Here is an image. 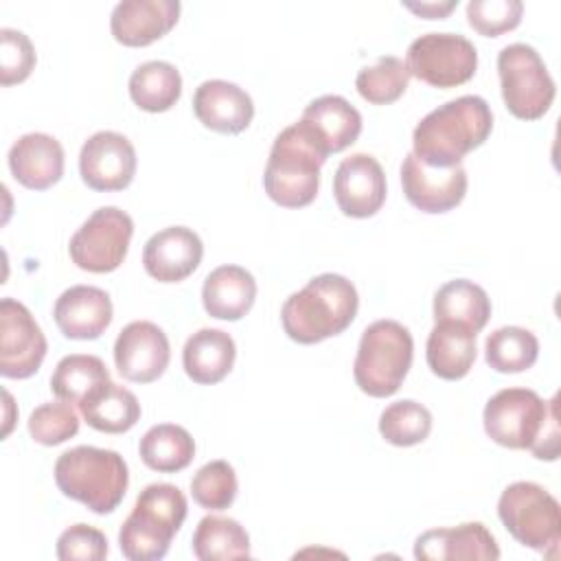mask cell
Returning a JSON list of instances; mask_svg holds the SVG:
<instances>
[{
  "instance_id": "6da1fadb",
  "label": "cell",
  "mask_w": 561,
  "mask_h": 561,
  "mask_svg": "<svg viewBox=\"0 0 561 561\" xmlns=\"http://www.w3.org/2000/svg\"><path fill=\"white\" fill-rule=\"evenodd\" d=\"M559 399L543 401L530 388L495 392L482 412L486 436L508 449H530L539 460L559 458Z\"/></svg>"
},
{
  "instance_id": "7a4b0ae2",
  "label": "cell",
  "mask_w": 561,
  "mask_h": 561,
  "mask_svg": "<svg viewBox=\"0 0 561 561\" xmlns=\"http://www.w3.org/2000/svg\"><path fill=\"white\" fill-rule=\"evenodd\" d=\"M493 129V112L478 94L451 99L419 121L412 134L414 156L427 167L449 169L478 149Z\"/></svg>"
},
{
  "instance_id": "3957f363",
  "label": "cell",
  "mask_w": 561,
  "mask_h": 561,
  "mask_svg": "<svg viewBox=\"0 0 561 561\" xmlns=\"http://www.w3.org/2000/svg\"><path fill=\"white\" fill-rule=\"evenodd\" d=\"M359 296L342 274H318L302 289L294 291L280 309V322L289 340L318 344L340 335L357 316Z\"/></svg>"
},
{
  "instance_id": "277c9868",
  "label": "cell",
  "mask_w": 561,
  "mask_h": 561,
  "mask_svg": "<svg viewBox=\"0 0 561 561\" xmlns=\"http://www.w3.org/2000/svg\"><path fill=\"white\" fill-rule=\"evenodd\" d=\"M59 491L88 506L96 515L112 513L125 497L129 471L125 458L114 449L77 445L55 462Z\"/></svg>"
},
{
  "instance_id": "5b68a950",
  "label": "cell",
  "mask_w": 561,
  "mask_h": 561,
  "mask_svg": "<svg viewBox=\"0 0 561 561\" xmlns=\"http://www.w3.org/2000/svg\"><path fill=\"white\" fill-rule=\"evenodd\" d=\"M186 495L169 482L147 484L118 530V546L129 561H158L169 552L186 519Z\"/></svg>"
},
{
  "instance_id": "8992f818",
  "label": "cell",
  "mask_w": 561,
  "mask_h": 561,
  "mask_svg": "<svg viewBox=\"0 0 561 561\" xmlns=\"http://www.w3.org/2000/svg\"><path fill=\"white\" fill-rule=\"evenodd\" d=\"M327 156L294 123L285 127L272 142L263 171V188L267 197L283 208L309 206L320 188V167Z\"/></svg>"
},
{
  "instance_id": "52a82bcc",
  "label": "cell",
  "mask_w": 561,
  "mask_h": 561,
  "mask_svg": "<svg viewBox=\"0 0 561 561\" xmlns=\"http://www.w3.org/2000/svg\"><path fill=\"white\" fill-rule=\"evenodd\" d=\"M414 355V342L410 331L397 320H375L359 337L353 377L362 392L375 399L394 394Z\"/></svg>"
},
{
  "instance_id": "ba28073f",
  "label": "cell",
  "mask_w": 561,
  "mask_h": 561,
  "mask_svg": "<svg viewBox=\"0 0 561 561\" xmlns=\"http://www.w3.org/2000/svg\"><path fill=\"white\" fill-rule=\"evenodd\" d=\"M497 517L515 541L548 557L557 554L561 541L559 502L537 482L508 484L497 500Z\"/></svg>"
},
{
  "instance_id": "9c48e42d",
  "label": "cell",
  "mask_w": 561,
  "mask_h": 561,
  "mask_svg": "<svg viewBox=\"0 0 561 561\" xmlns=\"http://www.w3.org/2000/svg\"><path fill=\"white\" fill-rule=\"evenodd\" d=\"M497 75L506 110L522 121L541 118L557 94L554 81L539 53L522 42L497 53Z\"/></svg>"
},
{
  "instance_id": "30bf717a",
  "label": "cell",
  "mask_w": 561,
  "mask_h": 561,
  "mask_svg": "<svg viewBox=\"0 0 561 561\" xmlns=\"http://www.w3.org/2000/svg\"><path fill=\"white\" fill-rule=\"evenodd\" d=\"M131 234L134 221L125 210L101 206L70 237L68 254L79 270L107 274L125 261Z\"/></svg>"
},
{
  "instance_id": "8fae6325",
  "label": "cell",
  "mask_w": 561,
  "mask_h": 561,
  "mask_svg": "<svg viewBox=\"0 0 561 561\" xmlns=\"http://www.w3.org/2000/svg\"><path fill=\"white\" fill-rule=\"evenodd\" d=\"M405 66L432 88H456L476 75L478 50L460 33H425L408 46Z\"/></svg>"
},
{
  "instance_id": "7c38bea8",
  "label": "cell",
  "mask_w": 561,
  "mask_h": 561,
  "mask_svg": "<svg viewBox=\"0 0 561 561\" xmlns=\"http://www.w3.org/2000/svg\"><path fill=\"white\" fill-rule=\"evenodd\" d=\"M48 344L33 313L15 298L0 300V375L26 379L46 357Z\"/></svg>"
},
{
  "instance_id": "4fadbf2b",
  "label": "cell",
  "mask_w": 561,
  "mask_h": 561,
  "mask_svg": "<svg viewBox=\"0 0 561 561\" xmlns=\"http://www.w3.org/2000/svg\"><path fill=\"white\" fill-rule=\"evenodd\" d=\"M136 149L118 131L92 134L79 153L81 180L92 191H123L136 175Z\"/></svg>"
},
{
  "instance_id": "5bb4252c",
  "label": "cell",
  "mask_w": 561,
  "mask_h": 561,
  "mask_svg": "<svg viewBox=\"0 0 561 561\" xmlns=\"http://www.w3.org/2000/svg\"><path fill=\"white\" fill-rule=\"evenodd\" d=\"M169 359V337L149 320L129 322L114 342V364L121 377L134 383H151L162 377Z\"/></svg>"
},
{
  "instance_id": "9a60e30c",
  "label": "cell",
  "mask_w": 561,
  "mask_h": 561,
  "mask_svg": "<svg viewBox=\"0 0 561 561\" xmlns=\"http://www.w3.org/2000/svg\"><path fill=\"white\" fill-rule=\"evenodd\" d=\"M401 186L414 208L438 215L456 208L465 199L467 171L460 164L449 169L427 167L414 153H408L401 164Z\"/></svg>"
},
{
  "instance_id": "2e32d148",
  "label": "cell",
  "mask_w": 561,
  "mask_h": 561,
  "mask_svg": "<svg viewBox=\"0 0 561 561\" xmlns=\"http://www.w3.org/2000/svg\"><path fill=\"white\" fill-rule=\"evenodd\" d=\"M333 195L346 217H373L386 202V173L368 153L344 158L333 175Z\"/></svg>"
},
{
  "instance_id": "e0dca14e",
  "label": "cell",
  "mask_w": 561,
  "mask_h": 561,
  "mask_svg": "<svg viewBox=\"0 0 561 561\" xmlns=\"http://www.w3.org/2000/svg\"><path fill=\"white\" fill-rule=\"evenodd\" d=\"M204 256L199 234L186 226H169L151 234L142 248L145 272L158 283H180L191 276Z\"/></svg>"
},
{
  "instance_id": "ac0fdd59",
  "label": "cell",
  "mask_w": 561,
  "mask_h": 561,
  "mask_svg": "<svg viewBox=\"0 0 561 561\" xmlns=\"http://www.w3.org/2000/svg\"><path fill=\"white\" fill-rule=\"evenodd\" d=\"M298 125L329 158L357 140L362 131V114L344 96L324 94L305 107Z\"/></svg>"
},
{
  "instance_id": "d6986e66",
  "label": "cell",
  "mask_w": 561,
  "mask_h": 561,
  "mask_svg": "<svg viewBox=\"0 0 561 561\" xmlns=\"http://www.w3.org/2000/svg\"><path fill=\"white\" fill-rule=\"evenodd\" d=\"M180 9L178 0H123L112 9L110 31L123 46H149L178 24Z\"/></svg>"
},
{
  "instance_id": "ffe728a7",
  "label": "cell",
  "mask_w": 561,
  "mask_h": 561,
  "mask_svg": "<svg viewBox=\"0 0 561 561\" xmlns=\"http://www.w3.org/2000/svg\"><path fill=\"white\" fill-rule=\"evenodd\" d=\"M193 112L204 127L217 134H241L252 123L254 103L237 83L208 79L193 94Z\"/></svg>"
},
{
  "instance_id": "44dd1931",
  "label": "cell",
  "mask_w": 561,
  "mask_h": 561,
  "mask_svg": "<svg viewBox=\"0 0 561 561\" xmlns=\"http://www.w3.org/2000/svg\"><path fill=\"white\" fill-rule=\"evenodd\" d=\"M414 557L423 561H495L500 559V548L484 524L465 522L454 528H434L419 535Z\"/></svg>"
},
{
  "instance_id": "7402d4cb",
  "label": "cell",
  "mask_w": 561,
  "mask_h": 561,
  "mask_svg": "<svg viewBox=\"0 0 561 561\" xmlns=\"http://www.w3.org/2000/svg\"><path fill=\"white\" fill-rule=\"evenodd\" d=\"M112 300L105 289L75 285L55 300L53 318L68 340H96L112 322Z\"/></svg>"
},
{
  "instance_id": "603a6c76",
  "label": "cell",
  "mask_w": 561,
  "mask_h": 561,
  "mask_svg": "<svg viewBox=\"0 0 561 561\" xmlns=\"http://www.w3.org/2000/svg\"><path fill=\"white\" fill-rule=\"evenodd\" d=\"M9 169L22 186L46 191L64 175V147L48 134H24L9 149Z\"/></svg>"
},
{
  "instance_id": "cb8c5ba5",
  "label": "cell",
  "mask_w": 561,
  "mask_h": 561,
  "mask_svg": "<svg viewBox=\"0 0 561 561\" xmlns=\"http://www.w3.org/2000/svg\"><path fill=\"white\" fill-rule=\"evenodd\" d=\"M256 280L241 265H219L206 278L202 287V302L210 318L241 320L254 305Z\"/></svg>"
},
{
  "instance_id": "d4e9b609",
  "label": "cell",
  "mask_w": 561,
  "mask_h": 561,
  "mask_svg": "<svg viewBox=\"0 0 561 561\" xmlns=\"http://www.w3.org/2000/svg\"><path fill=\"white\" fill-rule=\"evenodd\" d=\"M234 357V340L221 329H199L186 340L182 348L184 373L199 386H213L221 381L232 370Z\"/></svg>"
},
{
  "instance_id": "484cf974",
  "label": "cell",
  "mask_w": 561,
  "mask_h": 561,
  "mask_svg": "<svg viewBox=\"0 0 561 561\" xmlns=\"http://www.w3.org/2000/svg\"><path fill=\"white\" fill-rule=\"evenodd\" d=\"M476 335L456 322H436L427 335L425 359L430 370L447 381L462 379L476 362Z\"/></svg>"
},
{
  "instance_id": "4316f807",
  "label": "cell",
  "mask_w": 561,
  "mask_h": 561,
  "mask_svg": "<svg viewBox=\"0 0 561 561\" xmlns=\"http://www.w3.org/2000/svg\"><path fill=\"white\" fill-rule=\"evenodd\" d=\"M79 410L90 427L105 434L129 432L140 419V403L136 394L112 379L94 386L79 403Z\"/></svg>"
},
{
  "instance_id": "83f0119b",
  "label": "cell",
  "mask_w": 561,
  "mask_h": 561,
  "mask_svg": "<svg viewBox=\"0 0 561 561\" xmlns=\"http://www.w3.org/2000/svg\"><path fill=\"white\" fill-rule=\"evenodd\" d=\"M491 318L486 291L467 278H454L434 294V322H456L480 333Z\"/></svg>"
},
{
  "instance_id": "f1b7e54d",
  "label": "cell",
  "mask_w": 561,
  "mask_h": 561,
  "mask_svg": "<svg viewBox=\"0 0 561 561\" xmlns=\"http://www.w3.org/2000/svg\"><path fill=\"white\" fill-rule=\"evenodd\" d=\"M129 96L145 112H167L182 96V75L169 61H145L129 77Z\"/></svg>"
},
{
  "instance_id": "f546056e",
  "label": "cell",
  "mask_w": 561,
  "mask_h": 561,
  "mask_svg": "<svg viewBox=\"0 0 561 561\" xmlns=\"http://www.w3.org/2000/svg\"><path fill=\"white\" fill-rule=\"evenodd\" d=\"M138 454L149 469L160 473H175L191 465L195 456V440L182 425L160 423L142 434Z\"/></svg>"
},
{
  "instance_id": "4dcf8cb0",
  "label": "cell",
  "mask_w": 561,
  "mask_h": 561,
  "mask_svg": "<svg viewBox=\"0 0 561 561\" xmlns=\"http://www.w3.org/2000/svg\"><path fill=\"white\" fill-rule=\"evenodd\" d=\"M191 550L199 561H228V559H248L250 557V535L245 528L221 515H206L199 519Z\"/></svg>"
},
{
  "instance_id": "1f68e13d",
  "label": "cell",
  "mask_w": 561,
  "mask_h": 561,
  "mask_svg": "<svg viewBox=\"0 0 561 561\" xmlns=\"http://www.w3.org/2000/svg\"><path fill=\"white\" fill-rule=\"evenodd\" d=\"M539 357V340L524 327H500L484 342V359L497 373H524Z\"/></svg>"
},
{
  "instance_id": "d6a6232c",
  "label": "cell",
  "mask_w": 561,
  "mask_h": 561,
  "mask_svg": "<svg viewBox=\"0 0 561 561\" xmlns=\"http://www.w3.org/2000/svg\"><path fill=\"white\" fill-rule=\"evenodd\" d=\"M105 379H110V370L101 357L72 353L57 362L50 375V390L57 399L79 405L85 394Z\"/></svg>"
},
{
  "instance_id": "836d02e7",
  "label": "cell",
  "mask_w": 561,
  "mask_h": 561,
  "mask_svg": "<svg viewBox=\"0 0 561 561\" xmlns=\"http://www.w3.org/2000/svg\"><path fill=\"white\" fill-rule=\"evenodd\" d=\"M432 432V412L414 401L401 399L383 408L379 416V434L386 443L397 447H412L423 443Z\"/></svg>"
},
{
  "instance_id": "e575fe53",
  "label": "cell",
  "mask_w": 561,
  "mask_h": 561,
  "mask_svg": "<svg viewBox=\"0 0 561 561\" xmlns=\"http://www.w3.org/2000/svg\"><path fill=\"white\" fill-rule=\"evenodd\" d=\"M410 72L403 59L394 55H383L375 66H366L355 77V88L362 99L373 105L394 103L408 88Z\"/></svg>"
},
{
  "instance_id": "d590c367",
  "label": "cell",
  "mask_w": 561,
  "mask_h": 561,
  "mask_svg": "<svg viewBox=\"0 0 561 561\" xmlns=\"http://www.w3.org/2000/svg\"><path fill=\"white\" fill-rule=\"evenodd\" d=\"M237 473L228 460H210L191 480L193 500L208 511H224L237 497Z\"/></svg>"
},
{
  "instance_id": "8d00e7d4",
  "label": "cell",
  "mask_w": 561,
  "mask_h": 561,
  "mask_svg": "<svg viewBox=\"0 0 561 561\" xmlns=\"http://www.w3.org/2000/svg\"><path fill=\"white\" fill-rule=\"evenodd\" d=\"M79 432V414L66 401L37 405L28 416V434L35 443L55 447Z\"/></svg>"
},
{
  "instance_id": "74e56055",
  "label": "cell",
  "mask_w": 561,
  "mask_h": 561,
  "mask_svg": "<svg viewBox=\"0 0 561 561\" xmlns=\"http://www.w3.org/2000/svg\"><path fill=\"white\" fill-rule=\"evenodd\" d=\"M524 4L519 0H471L467 4L469 26L484 35L497 37L519 26Z\"/></svg>"
},
{
  "instance_id": "f35d334b",
  "label": "cell",
  "mask_w": 561,
  "mask_h": 561,
  "mask_svg": "<svg viewBox=\"0 0 561 561\" xmlns=\"http://www.w3.org/2000/svg\"><path fill=\"white\" fill-rule=\"evenodd\" d=\"M35 48L31 39L15 28H0V83H22L35 68Z\"/></svg>"
},
{
  "instance_id": "ab89813d",
  "label": "cell",
  "mask_w": 561,
  "mask_h": 561,
  "mask_svg": "<svg viewBox=\"0 0 561 561\" xmlns=\"http://www.w3.org/2000/svg\"><path fill=\"white\" fill-rule=\"evenodd\" d=\"M107 557V537L88 524L66 528L57 539V559L61 561H101Z\"/></svg>"
},
{
  "instance_id": "60d3db41",
  "label": "cell",
  "mask_w": 561,
  "mask_h": 561,
  "mask_svg": "<svg viewBox=\"0 0 561 561\" xmlns=\"http://www.w3.org/2000/svg\"><path fill=\"white\" fill-rule=\"evenodd\" d=\"M403 7L421 18L427 20H443L445 15H449L456 7L458 0H445V2H403Z\"/></svg>"
}]
</instances>
